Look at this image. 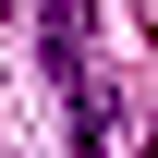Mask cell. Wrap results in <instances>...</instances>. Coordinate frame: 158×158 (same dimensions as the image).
I'll return each instance as SVG.
<instances>
[{"label": "cell", "mask_w": 158, "mask_h": 158, "mask_svg": "<svg viewBox=\"0 0 158 158\" xmlns=\"http://www.w3.org/2000/svg\"><path fill=\"white\" fill-rule=\"evenodd\" d=\"M37 49H49V85H61V122H73V158H110V85H98V24H85L73 0H49Z\"/></svg>", "instance_id": "1"}, {"label": "cell", "mask_w": 158, "mask_h": 158, "mask_svg": "<svg viewBox=\"0 0 158 158\" xmlns=\"http://www.w3.org/2000/svg\"><path fill=\"white\" fill-rule=\"evenodd\" d=\"M0 12H12V0H0Z\"/></svg>", "instance_id": "2"}]
</instances>
